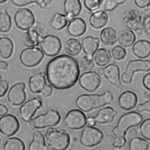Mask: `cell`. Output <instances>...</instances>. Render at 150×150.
I'll return each mask as SVG.
<instances>
[{"label":"cell","mask_w":150,"mask_h":150,"mask_svg":"<svg viewBox=\"0 0 150 150\" xmlns=\"http://www.w3.org/2000/svg\"><path fill=\"white\" fill-rule=\"evenodd\" d=\"M79 66L76 60L66 54L52 58L46 67L48 82L59 90L67 89L74 86L79 79Z\"/></svg>","instance_id":"cell-1"},{"label":"cell","mask_w":150,"mask_h":150,"mask_svg":"<svg viewBox=\"0 0 150 150\" xmlns=\"http://www.w3.org/2000/svg\"><path fill=\"white\" fill-rule=\"evenodd\" d=\"M142 121V116L135 111H131L121 115L117 124L112 128L113 137L111 139L112 146L114 148L123 147L127 142L125 135L127 131L131 128L138 126Z\"/></svg>","instance_id":"cell-2"},{"label":"cell","mask_w":150,"mask_h":150,"mask_svg":"<svg viewBox=\"0 0 150 150\" xmlns=\"http://www.w3.org/2000/svg\"><path fill=\"white\" fill-rule=\"evenodd\" d=\"M113 101V94L106 91L102 94H82L76 99V106L83 112H89L93 109L110 104Z\"/></svg>","instance_id":"cell-3"},{"label":"cell","mask_w":150,"mask_h":150,"mask_svg":"<svg viewBox=\"0 0 150 150\" xmlns=\"http://www.w3.org/2000/svg\"><path fill=\"white\" fill-rule=\"evenodd\" d=\"M45 138L49 148L53 150L66 149L70 141V136L66 131L53 128L47 129Z\"/></svg>","instance_id":"cell-4"},{"label":"cell","mask_w":150,"mask_h":150,"mask_svg":"<svg viewBox=\"0 0 150 150\" xmlns=\"http://www.w3.org/2000/svg\"><path fill=\"white\" fill-rule=\"evenodd\" d=\"M60 119L61 116L57 111L50 109L46 113L32 118L29 122L33 128L41 129L56 125L60 122Z\"/></svg>","instance_id":"cell-5"},{"label":"cell","mask_w":150,"mask_h":150,"mask_svg":"<svg viewBox=\"0 0 150 150\" xmlns=\"http://www.w3.org/2000/svg\"><path fill=\"white\" fill-rule=\"evenodd\" d=\"M150 71V61L148 59H132L128 62L124 72L121 76V80L125 84L132 82L135 72H147Z\"/></svg>","instance_id":"cell-6"},{"label":"cell","mask_w":150,"mask_h":150,"mask_svg":"<svg viewBox=\"0 0 150 150\" xmlns=\"http://www.w3.org/2000/svg\"><path fill=\"white\" fill-rule=\"evenodd\" d=\"M104 137L103 133L94 126H86L81 132L80 141L86 147H93L101 143Z\"/></svg>","instance_id":"cell-7"},{"label":"cell","mask_w":150,"mask_h":150,"mask_svg":"<svg viewBox=\"0 0 150 150\" xmlns=\"http://www.w3.org/2000/svg\"><path fill=\"white\" fill-rule=\"evenodd\" d=\"M44 57L41 49L35 46L23 49L19 55L21 62L26 67H33L38 65Z\"/></svg>","instance_id":"cell-8"},{"label":"cell","mask_w":150,"mask_h":150,"mask_svg":"<svg viewBox=\"0 0 150 150\" xmlns=\"http://www.w3.org/2000/svg\"><path fill=\"white\" fill-rule=\"evenodd\" d=\"M121 21L127 29L139 31L143 28V19L141 14L135 9H129L123 14Z\"/></svg>","instance_id":"cell-9"},{"label":"cell","mask_w":150,"mask_h":150,"mask_svg":"<svg viewBox=\"0 0 150 150\" xmlns=\"http://www.w3.org/2000/svg\"><path fill=\"white\" fill-rule=\"evenodd\" d=\"M65 125L70 129H79L87 124V118L80 109H73L69 111L64 118Z\"/></svg>","instance_id":"cell-10"},{"label":"cell","mask_w":150,"mask_h":150,"mask_svg":"<svg viewBox=\"0 0 150 150\" xmlns=\"http://www.w3.org/2000/svg\"><path fill=\"white\" fill-rule=\"evenodd\" d=\"M42 101L39 97H34L28 100L19 108L21 118L25 122H29L36 111L42 106Z\"/></svg>","instance_id":"cell-11"},{"label":"cell","mask_w":150,"mask_h":150,"mask_svg":"<svg viewBox=\"0 0 150 150\" xmlns=\"http://www.w3.org/2000/svg\"><path fill=\"white\" fill-rule=\"evenodd\" d=\"M40 46L42 52L47 56H54L61 50L62 42L57 36L47 35L43 37L40 42Z\"/></svg>","instance_id":"cell-12"},{"label":"cell","mask_w":150,"mask_h":150,"mask_svg":"<svg viewBox=\"0 0 150 150\" xmlns=\"http://www.w3.org/2000/svg\"><path fill=\"white\" fill-rule=\"evenodd\" d=\"M80 86L88 92L96 91L100 85L101 77L96 71H88L83 73L79 79Z\"/></svg>","instance_id":"cell-13"},{"label":"cell","mask_w":150,"mask_h":150,"mask_svg":"<svg viewBox=\"0 0 150 150\" xmlns=\"http://www.w3.org/2000/svg\"><path fill=\"white\" fill-rule=\"evenodd\" d=\"M14 21L16 26L19 29L28 30L35 24V16L29 9L21 8L15 12Z\"/></svg>","instance_id":"cell-14"},{"label":"cell","mask_w":150,"mask_h":150,"mask_svg":"<svg viewBox=\"0 0 150 150\" xmlns=\"http://www.w3.org/2000/svg\"><path fill=\"white\" fill-rule=\"evenodd\" d=\"M17 118L12 114H5L0 118V132L5 136L14 135L19 128Z\"/></svg>","instance_id":"cell-15"},{"label":"cell","mask_w":150,"mask_h":150,"mask_svg":"<svg viewBox=\"0 0 150 150\" xmlns=\"http://www.w3.org/2000/svg\"><path fill=\"white\" fill-rule=\"evenodd\" d=\"M25 84L19 82L13 85L7 94V99L9 103L13 106H18L22 104L26 99L25 91Z\"/></svg>","instance_id":"cell-16"},{"label":"cell","mask_w":150,"mask_h":150,"mask_svg":"<svg viewBox=\"0 0 150 150\" xmlns=\"http://www.w3.org/2000/svg\"><path fill=\"white\" fill-rule=\"evenodd\" d=\"M43 35L44 31L41 26L39 25L32 26L24 34L23 43L28 47L37 46L40 44Z\"/></svg>","instance_id":"cell-17"},{"label":"cell","mask_w":150,"mask_h":150,"mask_svg":"<svg viewBox=\"0 0 150 150\" xmlns=\"http://www.w3.org/2000/svg\"><path fill=\"white\" fill-rule=\"evenodd\" d=\"M107 81L117 88H121V82L120 79V71L118 65L110 64L103 68V74Z\"/></svg>","instance_id":"cell-18"},{"label":"cell","mask_w":150,"mask_h":150,"mask_svg":"<svg viewBox=\"0 0 150 150\" xmlns=\"http://www.w3.org/2000/svg\"><path fill=\"white\" fill-rule=\"evenodd\" d=\"M137 103V95L131 91L123 92L118 97L119 106L124 110H130L136 106Z\"/></svg>","instance_id":"cell-19"},{"label":"cell","mask_w":150,"mask_h":150,"mask_svg":"<svg viewBox=\"0 0 150 150\" xmlns=\"http://www.w3.org/2000/svg\"><path fill=\"white\" fill-rule=\"evenodd\" d=\"M30 91L34 94L42 92L46 85L45 74L43 72H37L31 75L28 81Z\"/></svg>","instance_id":"cell-20"},{"label":"cell","mask_w":150,"mask_h":150,"mask_svg":"<svg viewBox=\"0 0 150 150\" xmlns=\"http://www.w3.org/2000/svg\"><path fill=\"white\" fill-rule=\"evenodd\" d=\"M117 114V112L111 106H106L98 110L96 116L93 118L96 123L107 124L113 121L114 118Z\"/></svg>","instance_id":"cell-21"},{"label":"cell","mask_w":150,"mask_h":150,"mask_svg":"<svg viewBox=\"0 0 150 150\" xmlns=\"http://www.w3.org/2000/svg\"><path fill=\"white\" fill-rule=\"evenodd\" d=\"M86 24L82 18H74L69 22L67 32L72 36H80L86 32Z\"/></svg>","instance_id":"cell-22"},{"label":"cell","mask_w":150,"mask_h":150,"mask_svg":"<svg viewBox=\"0 0 150 150\" xmlns=\"http://www.w3.org/2000/svg\"><path fill=\"white\" fill-rule=\"evenodd\" d=\"M132 51L137 57L146 58L150 55V42L145 39L138 40L133 44Z\"/></svg>","instance_id":"cell-23"},{"label":"cell","mask_w":150,"mask_h":150,"mask_svg":"<svg viewBox=\"0 0 150 150\" xmlns=\"http://www.w3.org/2000/svg\"><path fill=\"white\" fill-rule=\"evenodd\" d=\"M99 46V39L97 37L87 36L81 41V48L86 55L93 57Z\"/></svg>","instance_id":"cell-24"},{"label":"cell","mask_w":150,"mask_h":150,"mask_svg":"<svg viewBox=\"0 0 150 150\" xmlns=\"http://www.w3.org/2000/svg\"><path fill=\"white\" fill-rule=\"evenodd\" d=\"M108 19V16L106 12L100 10L91 14L89 18V22L93 28L100 29L107 24Z\"/></svg>","instance_id":"cell-25"},{"label":"cell","mask_w":150,"mask_h":150,"mask_svg":"<svg viewBox=\"0 0 150 150\" xmlns=\"http://www.w3.org/2000/svg\"><path fill=\"white\" fill-rule=\"evenodd\" d=\"M136 36L134 32L128 29H123L117 34V41L123 47H129L133 45L135 41Z\"/></svg>","instance_id":"cell-26"},{"label":"cell","mask_w":150,"mask_h":150,"mask_svg":"<svg viewBox=\"0 0 150 150\" xmlns=\"http://www.w3.org/2000/svg\"><path fill=\"white\" fill-rule=\"evenodd\" d=\"M63 8L66 15L71 19L80 13L81 4L79 0H65Z\"/></svg>","instance_id":"cell-27"},{"label":"cell","mask_w":150,"mask_h":150,"mask_svg":"<svg viewBox=\"0 0 150 150\" xmlns=\"http://www.w3.org/2000/svg\"><path fill=\"white\" fill-rule=\"evenodd\" d=\"M43 134L39 131H35L32 135V140L29 144V150H47L49 148L46 144V140Z\"/></svg>","instance_id":"cell-28"},{"label":"cell","mask_w":150,"mask_h":150,"mask_svg":"<svg viewBox=\"0 0 150 150\" xmlns=\"http://www.w3.org/2000/svg\"><path fill=\"white\" fill-rule=\"evenodd\" d=\"M100 38L104 45L111 46L117 41V34L113 28L106 27L101 30Z\"/></svg>","instance_id":"cell-29"},{"label":"cell","mask_w":150,"mask_h":150,"mask_svg":"<svg viewBox=\"0 0 150 150\" xmlns=\"http://www.w3.org/2000/svg\"><path fill=\"white\" fill-rule=\"evenodd\" d=\"M13 44L12 40L6 36L0 37V55L4 59H8L12 54Z\"/></svg>","instance_id":"cell-30"},{"label":"cell","mask_w":150,"mask_h":150,"mask_svg":"<svg viewBox=\"0 0 150 150\" xmlns=\"http://www.w3.org/2000/svg\"><path fill=\"white\" fill-rule=\"evenodd\" d=\"M111 54L108 50L105 48H100L95 53L94 59L97 65L104 66L111 61Z\"/></svg>","instance_id":"cell-31"},{"label":"cell","mask_w":150,"mask_h":150,"mask_svg":"<svg viewBox=\"0 0 150 150\" xmlns=\"http://www.w3.org/2000/svg\"><path fill=\"white\" fill-rule=\"evenodd\" d=\"M70 19L66 15L56 13L52 17L50 25L53 29L61 30L66 26Z\"/></svg>","instance_id":"cell-32"},{"label":"cell","mask_w":150,"mask_h":150,"mask_svg":"<svg viewBox=\"0 0 150 150\" xmlns=\"http://www.w3.org/2000/svg\"><path fill=\"white\" fill-rule=\"evenodd\" d=\"M11 18L5 7L0 8V32H8L11 28Z\"/></svg>","instance_id":"cell-33"},{"label":"cell","mask_w":150,"mask_h":150,"mask_svg":"<svg viewBox=\"0 0 150 150\" xmlns=\"http://www.w3.org/2000/svg\"><path fill=\"white\" fill-rule=\"evenodd\" d=\"M64 49L68 54L71 56H76L80 52L81 45L77 39L70 38L66 41Z\"/></svg>","instance_id":"cell-34"},{"label":"cell","mask_w":150,"mask_h":150,"mask_svg":"<svg viewBox=\"0 0 150 150\" xmlns=\"http://www.w3.org/2000/svg\"><path fill=\"white\" fill-rule=\"evenodd\" d=\"M149 145L148 141L145 139L135 136L129 140L128 147L130 150H146Z\"/></svg>","instance_id":"cell-35"},{"label":"cell","mask_w":150,"mask_h":150,"mask_svg":"<svg viewBox=\"0 0 150 150\" xmlns=\"http://www.w3.org/2000/svg\"><path fill=\"white\" fill-rule=\"evenodd\" d=\"M3 148L4 150H24L25 145L21 139L12 137L8 138L5 142Z\"/></svg>","instance_id":"cell-36"},{"label":"cell","mask_w":150,"mask_h":150,"mask_svg":"<svg viewBox=\"0 0 150 150\" xmlns=\"http://www.w3.org/2000/svg\"><path fill=\"white\" fill-rule=\"evenodd\" d=\"M127 0H101L100 8L104 11H111L120 4H122Z\"/></svg>","instance_id":"cell-37"},{"label":"cell","mask_w":150,"mask_h":150,"mask_svg":"<svg viewBox=\"0 0 150 150\" xmlns=\"http://www.w3.org/2000/svg\"><path fill=\"white\" fill-rule=\"evenodd\" d=\"M79 66L81 69L85 71H91L94 68V62L93 57L87 55L83 56L79 61Z\"/></svg>","instance_id":"cell-38"},{"label":"cell","mask_w":150,"mask_h":150,"mask_svg":"<svg viewBox=\"0 0 150 150\" xmlns=\"http://www.w3.org/2000/svg\"><path fill=\"white\" fill-rule=\"evenodd\" d=\"M111 56L115 60H121L123 59L126 55V50L123 46L121 45H116L111 49Z\"/></svg>","instance_id":"cell-39"},{"label":"cell","mask_w":150,"mask_h":150,"mask_svg":"<svg viewBox=\"0 0 150 150\" xmlns=\"http://www.w3.org/2000/svg\"><path fill=\"white\" fill-rule=\"evenodd\" d=\"M139 132L145 139L150 140V118H147L141 122L139 126Z\"/></svg>","instance_id":"cell-40"},{"label":"cell","mask_w":150,"mask_h":150,"mask_svg":"<svg viewBox=\"0 0 150 150\" xmlns=\"http://www.w3.org/2000/svg\"><path fill=\"white\" fill-rule=\"evenodd\" d=\"M101 0H84L85 7L90 11H94L100 6Z\"/></svg>","instance_id":"cell-41"},{"label":"cell","mask_w":150,"mask_h":150,"mask_svg":"<svg viewBox=\"0 0 150 150\" xmlns=\"http://www.w3.org/2000/svg\"><path fill=\"white\" fill-rule=\"evenodd\" d=\"M11 1L13 5L18 6H23L33 2H35L38 5L40 2V0H11Z\"/></svg>","instance_id":"cell-42"},{"label":"cell","mask_w":150,"mask_h":150,"mask_svg":"<svg viewBox=\"0 0 150 150\" xmlns=\"http://www.w3.org/2000/svg\"><path fill=\"white\" fill-rule=\"evenodd\" d=\"M139 112H142L144 111H148L150 112V99L139 104L137 108Z\"/></svg>","instance_id":"cell-43"},{"label":"cell","mask_w":150,"mask_h":150,"mask_svg":"<svg viewBox=\"0 0 150 150\" xmlns=\"http://www.w3.org/2000/svg\"><path fill=\"white\" fill-rule=\"evenodd\" d=\"M8 87L9 84L6 80H0V97L5 95L8 89Z\"/></svg>","instance_id":"cell-44"},{"label":"cell","mask_w":150,"mask_h":150,"mask_svg":"<svg viewBox=\"0 0 150 150\" xmlns=\"http://www.w3.org/2000/svg\"><path fill=\"white\" fill-rule=\"evenodd\" d=\"M143 28L145 32L150 35V14L143 19Z\"/></svg>","instance_id":"cell-45"},{"label":"cell","mask_w":150,"mask_h":150,"mask_svg":"<svg viewBox=\"0 0 150 150\" xmlns=\"http://www.w3.org/2000/svg\"><path fill=\"white\" fill-rule=\"evenodd\" d=\"M135 4L140 8H145L150 5V0H134Z\"/></svg>","instance_id":"cell-46"},{"label":"cell","mask_w":150,"mask_h":150,"mask_svg":"<svg viewBox=\"0 0 150 150\" xmlns=\"http://www.w3.org/2000/svg\"><path fill=\"white\" fill-rule=\"evenodd\" d=\"M142 84L147 90L150 91V72L144 76L142 78Z\"/></svg>","instance_id":"cell-47"},{"label":"cell","mask_w":150,"mask_h":150,"mask_svg":"<svg viewBox=\"0 0 150 150\" xmlns=\"http://www.w3.org/2000/svg\"><path fill=\"white\" fill-rule=\"evenodd\" d=\"M53 91V89L52 86L50 85H46L45 86V87L44 88V89L42 90V94L44 96H49Z\"/></svg>","instance_id":"cell-48"},{"label":"cell","mask_w":150,"mask_h":150,"mask_svg":"<svg viewBox=\"0 0 150 150\" xmlns=\"http://www.w3.org/2000/svg\"><path fill=\"white\" fill-rule=\"evenodd\" d=\"M137 129L135 128H131L129 129V131H128V134H127V139H131V138L135 137V136H137Z\"/></svg>","instance_id":"cell-49"},{"label":"cell","mask_w":150,"mask_h":150,"mask_svg":"<svg viewBox=\"0 0 150 150\" xmlns=\"http://www.w3.org/2000/svg\"><path fill=\"white\" fill-rule=\"evenodd\" d=\"M52 1V0H40L38 5L42 8L45 9L50 5Z\"/></svg>","instance_id":"cell-50"},{"label":"cell","mask_w":150,"mask_h":150,"mask_svg":"<svg viewBox=\"0 0 150 150\" xmlns=\"http://www.w3.org/2000/svg\"><path fill=\"white\" fill-rule=\"evenodd\" d=\"M8 108L4 104H0V117L6 114L8 112Z\"/></svg>","instance_id":"cell-51"},{"label":"cell","mask_w":150,"mask_h":150,"mask_svg":"<svg viewBox=\"0 0 150 150\" xmlns=\"http://www.w3.org/2000/svg\"><path fill=\"white\" fill-rule=\"evenodd\" d=\"M87 123L88 124V125H90V126H94L96 124L94 118H93V116L88 117L87 119Z\"/></svg>","instance_id":"cell-52"},{"label":"cell","mask_w":150,"mask_h":150,"mask_svg":"<svg viewBox=\"0 0 150 150\" xmlns=\"http://www.w3.org/2000/svg\"><path fill=\"white\" fill-rule=\"evenodd\" d=\"M8 64L4 61H0V69H6L8 68Z\"/></svg>","instance_id":"cell-53"},{"label":"cell","mask_w":150,"mask_h":150,"mask_svg":"<svg viewBox=\"0 0 150 150\" xmlns=\"http://www.w3.org/2000/svg\"><path fill=\"white\" fill-rule=\"evenodd\" d=\"M98 72L100 75L103 74V68H100L98 69Z\"/></svg>","instance_id":"cell-54"},{"label":"cell","mask_w":150,"mask_h":150,"mask_svg":"<svg viewBox=\"0 0 150 150\" xmlns=\"http://www.w3.org/2000/svg\"><path fill=\"white\" fill-rule=\"evenodd\" d=\"M6 0H0V4H2V3H4L6 1Z\"/></svg>","instance_id":"cell-55"},{"label":"cell","mask_w":150,"mask_h":150,"mask_svg":"<svg viewBox=\"0 0 150 150\" xmlns=\"http://www.w3.org/2000/svg\"><path fill=\"white\" fill-rule=\"evenodd\" d=\"M1 79H2V76H1V75L0 74V80Z\"/></svg>","instance_id":"cell-56"},{"label":"cell","mask_w":150,"mask_h":150,"mask_svg":"<svg viewBox=\"0 0 150 150\" xmlns=\"http://www.w3.org/2000/svg\"><path fill=\"white\" fill-rule=\"evenodd\" d=\"M0 142H1V140H0Z\"/></svg>","instance_id":"cell-57"}]
</instances>
